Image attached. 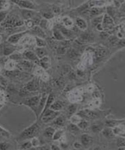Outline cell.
<instances>
[{"instance_id": "cell-1", "label": "cell", "mask_w": 125, "mask_h": 150, "mask_svg": "<svg viewBox=\"0 0 125 150\" xmlns=\"http://www.w3.org/2000/svg\"><path fill=\"white\" fill-rule=\"evenodd\" d=\"M24 24V21L19 16L14 13H10L8 14L4 21L0 25L5 28H13L22 26Z\"/></svg>"}, {"instance_id": "cell-2", "label": "cell", "mask_w": 125, "mask_h": 150, "mask_svg": "<svg viewBox=\"0 0 125 150\" xmlns=\"http://www.w3.org/2000/svg\"><path fill=\"white\" fill-rule=\"evenodd\" d=\"M38 129V127L36 125H33L28 128L19 135L18 137V140H24L33 137L36 134Z\"/></svg>"}, {"instance_id": "cell-3", "label": "cell", "mask_w": 125, "mask_h": 150, "mask_svg": "<svg viewBox=\"0 0 125 150\" xmlns=\"http://www.w3.org/2000/svg\"><path fill=\"white\" fill-rule=\"evenodd\" d=\"M9 1V0H8ZM13 3H15L22 9H26L33 10L35 7L32 2L28 0H9Z\"/></svg>"}, {"instance_id": "cell-4", "label": "cell", "mask_w": 125, "mask_h": 150, "mask_svg": "<svg viewBox=\"0 0 125 150\" xmlns=\"http://www.w3.org/2000/svg\"><path fill=\"white\" fill-rule=\"evenodd\" d=\"M28 33L27 31L20 32V33H15L9 36L7 39V42L12 44H18L21 38L25 35Z\"/></svg>"}, {"instance_id": "cell-5", "label": "cell", "mask_w": 125, "mask_h": 150, "mask_svg": "<svg viewBox=\"0 0 125 150\" xmlns=\"http://www.w3.org/2000/svg\"><path fill=\"white\" fill-rule=\"evenodd\" d=\"M17 47L14 44H10L7 42V43L3 44V55L9 56L17 50Z\"/></svg>"}, {"instance_id": "cell-6", "label": "cell", "mask_w": 125, "mask_h": 150, "mask_svg": "<svg viewBox=\"0 0 125 150\" xmlns=\"http://www.w3.org/2000/svg\"><path fill=\"white\" fill-rule=\"evenodd\" d=\"M21 13L23 19L24 20L31 19L34 17L35 15V12L32 11V10L23 9L21 10Z\"/></svg>"}, {"instance_id": "cell-7", "label": "cell", "mask_w": 125, "mask_h": 150, "mask_svg": "<svg viewBox=\"0 0 125 150\" xmlns=\"http://www.w3.org/2000/svg\"><path fill=\"white\" fill-rule=\"evenodd\" d=\"M34 43H36L35 39L30 36L25 35L21 38L18 44L22 45L26 44H33Z\"/></svg>"}, {"instance_id": "cell-8", "label": "cell", "mask_w": 125, "mask_h": 150, "mask_svg": "<svg viewBox=\"0 0 125 150\" xmlns=\"http://www.w3.org/2000/svg\"><path fill=\"white\" fill-rule=\"evenodd\" d=\"M31 32L40 38H45L46 36L45 33L38 26L33 27L30 30Z\"/></svg>"}, {"instance_id": "cell-9", "label": "cell", "mask_w": 125, "mask_h": 150, "mask_svg": "<svg viewBox=\"0 0 125 150\" xmlns=\"http://www.w3.org/2000/svg\"><path fill=\"white\" fill-rule=\"evenodd\" d=\"M16 66V61L12 59H9L5 63V68L7 71H11L14 70Z\"/></svg>"}, {"instance_id": "cell-10", "label": "cell", "mask_w": 125, "mask_h": 150, "mask_svg": "<svg viewBox=\"0 0 125 150\" xmlns=\"http://www.w3.org/2000/svg\"><path fill=\"white\" fill-rule=\"evenodd\" d=\"M57 115L56 113L51 110H48L45 112L43 117V121L44 122H47L54 118Z\"/></svg>"}, {"instance_id": "cell-11", "label": "cell", "mask_w": 125, "mask_h": 150, "mask_svg": "<svg viewBox=\"0 0 125 150\" xmlns=\"http://www.w3.org/2000/svg\"><path fill=\"white\" fill-rule=\"evenodd\" d=\"M39 98L38 97H34L27 100L25 101L24 103L30 107H34L37 106Z\"/></svg>"}, {"instance_id": "cell-12", "label": "cell", "mask_w": 125, "mask_h": 150, "mask_svg": "<svg viewBox=\"0 0 125 150\" xmlns=\"http://www.w3.org/2000/svg\"><path fill=\"white\" fill-rule=\"evenodd\" d=\"M10 7L8 0H0V12L8 11Z\"/></svg>"}, {"instance_id": "cell-13", "label": "cell", "mask_w": 125, "mask_h": 150, "mask_svg": "<svg viewBox=\"0 0 125 150\" xmlns=\"http://www.w3.org/2000/svg\"><path fill=\"white\" fill-rule=\"evenodd\" d=\"M18 66L24 69H27L30 68L31 64L30 62L28 60H18L17 63Z\"/></svg>"}, {"instance_id": "cell-14", "label": "cell", "mask_w": 125, "mask_h": 150, "mask_svg": "<svg viewBox=\"0 0 125 150\" xmlns=\"http://www.w3.org/2000/svg\"><path fill=\"white\" fill-rule=\"evenodd\" d=\"M76 24L78 27L82 30H85L87 28L86 22L82 18H77Z\"/></svg>"}, {"instance_id": "cell-15", "label": "cell", "mask_w": 125, "mask_h": 150, "mask_svg": "<svg viewBox=\"0 0 125 150\" xmlns=\"http://www.w3.org/2000/svg\"><path fill=\"white\" fill-rule=\"evenodd\" d=\"M82 143L84 145L87 146L89 145L92 142V138L89 135L84 134L81 138Z\"/></svg>"}, {"instance_id": "cell-16", "label": "cell", "mask_w": 125, "mask_h": 150, "mask_svg": "<svg viewBox=\"0 0 125 150\" xmlns=\"http://www.w3.org/2000/svg\"><path fill=\"white\" fill-rule=\"evenodd\" d=\"M36 52L37 56L39 58H42L45 57L47 54V51L43 48H39L38 47L36 50Z\"/></svg>"}, {"instance_id": "cell-17", "label": "cell", "mask_w": 125, "mask_h": 150, "mask_svg": "<svg viewBox=\"0 0 125 150\" xmlns=\"http://www.w3.org/2000/svg\"><path fill=\"white\" fill-rule=\"evenodd\" d=\"M64 25L67 28H71L73 26V22L72 20L68 17H64L62 19Z\"/></svg>"}, {"instance_id": "cell-18", "label": "cell", "mask_w": 125, "mask_h": 150, "mask_svg": "<svg viewBox=\"0 0 125 150\" xmlns=\"http://www.w3.org/2000/svg\"><path fill=\"white\" fill-rule=\"evenodd\" d=\"M25 56L28 59L32 60H35L38 59L37 56L32 51H27L25 53Z\"/></svg>"}, {"instance_id": "cell-19", "label": "cell", "mask_w": 125, "mask_h": 150, "mask_svg": "<svg viewBox=\"0 0 125 150\" xmlns=\"http://www.w3.org/2000/svg\"><path fill=\"white\" fill-rule=\"evenodd\" d=\"M9 58V59H12L14 60H20L21 58H22V56H21L20 53L18 52H15L12 53L10 55L8 56Z\"/></svg>"}, {"instance_id": "cell-20", "label": "cell", "mask_w": 125, "mask_h": 150, "mask_svg": "<svg viewBox=\"0 0 125 150\" xmlns=\"http://www.w3.org/2000/svg\"><path fill=\"white\" fill-rule=\"evenodd\" d=\"M36 43L37 44V46L39 48H44L46 45V43L45 41L41 39V38L36 37Z\"/></svg>"}, {"instance_id": "cell-21", "label": "cell", "mask_w": 125, "mask_h": 150, "mask_svg": "<svg viewBox=\"0 0 125 150\" xmlns=\"http://www.w3.org/2000/svg\"><path fill=\"white\" fill-rule=\"evenodd\" d=\"M8 14V11L0 12V24L4 21Z\"/></svg>"}, {"instance_id": "cell-22", "label": "cell", "mask_w": 125, "mask_h": 150, "mask_svg": "<svg viewBox=\"0 0 125 150\" xmlns=\"http://www.w3.org/2000/svg\"><path fill=\"white\" fill-rule=\"evenodd\" d=\"M82 115L85 117L89 118H93L95 117V116H96L94 113L87 111H84V112L82 113Z\"/></svg>"}, {"instance_id": "cell-23", "label": "cell", "mask_w": 125, "mask_h": 150, "mask_svg": "<svg viewBox=\"0 0 125 150\" xmlns=\"http://www.w3.org/2000/svg\"><path fill=\"white\" fill-rule=\"evenodd\" d=\"M54 130L51 128L46 129L45 131V134L48 137H51L54 133Z\"/></svg>"}, {"instance_id": "cell-24", "label": "cell", "mask_w": 125, "mask_h": 150, "mask_svg": "<svg viewBox=\"0 0 125 150\" xmlns=\"http://www.w3.org/2000/svg\"><path fill=\"white\" fill-rule=\"evenodd\" d=\"M71 121L73 123L79 124L81 122V118L77 116H73L72 117Z\"/></svg>"}, {"instance_id": "cell-25", "label": "cell", "mask_w": 125, "mask_h": 150, "mask_svg": "<svg viewBox=\"0 0 125 150\" xmlns=\"http://www.w3.org/2000/svg\"><path fill=\"white\" fill-rule=\"evenodd\" d=\"M36 75H42L44 73V69L41 67H37L35 69L34 71Z\"/></svg>"}, {"instance_id": "cell-26", "label": "cell", "mask_w": 125, "mask_h": 150, "mask_svg": "<svg viewBox=\"0 0 125 150\" xmlns=\"http://www.w3.org/2000/svg\"><path fill=\"white\" fill-rule=\"evenodd\" d=\"M9 145L7 142L0 143V150H7L9 147Z\"/></svg>"}, {"instance_id": "cell-27", "label": "cell", "mask_w": 125, "mask_h": 150, "mask_svg": "<svg viewBox=\"0 0 125 150\" xmlns=\"http://www.w3.org/2000/svg\"><path fill=\"white\" fill-rule=\"evenodd\" d=\"M61 108V106L60 104L58 102H55L52 105L51 109L55 110H60Z\"/></svg>"}, {"instance_id": "cell-28", "label": "cell", "mask_w": 125, "mask_h": 150, "mask_svg": "<svg viewBox=\"0 0 125 150\" xmlns=\"http://www.w3.org/2000/svg\"><path fill=\"white\" fill-rule=\"evenodd\" d=\"M103 134L105 136H107V137H111L113 136L112 131L109 129L104 130Z\"/></svg>"}, {"instance_id": "cell-29", "label": "cell", "mask_w": 125, "mask_h": 150, "mask_svg": "<svg viewBox=\"0 0 125 150\" xmlns=\"http://www.w3.org/2000/svg\"><path fill=\"white\" fill-rule=\"evenodd\" d=\"M35 88V85H34V83L32 82H29L27 85V88L28 89V90H30V91L34 90Z\"/></svg>"}, {"instance_id": "cell-30", "label": "cell", "mask_w": 125, "mask_h": 150, "mask_svg": "<svg viewBox=\"0 0 125 150\" xmlns=\"http://www.w3.org/2000/svg\"><path fill=\"white\" fill-rule=\"evenodd\" d=\"M78 126L81 128L83 129L86 127L87 126V124L85 121H82V122H80L78 124Z\"/></svg>"}, {"instance_id": "cell-31", "label": "cell", "mask_w": 125, "mask_h": 150, "mask_svg": "<svg viewBox=\"0 0 125 150\" xmlns=\"http://www.w3.org/2000/svg\"><path fill=\"white\" fill-rule=\"evenodd\" d=\"M32 144L33 146L35 147L39 145V141L36 138H33L32 140Z\"/></svg>"}, {"instance_id": "cell-32", "label": "cell", "mask_w": 125, "mask_h": 150, "mask_svg": "<svg viewBox=\"0 0 125 150\" xmlns=\"http://www.w3.org/2000/svg\"><path fill=\"white\" fill-rule=\"evenodd\" d=\"M93 130L95 132H97L101 130V126L99 125H96L93 126Z\"/></svg>"}, {"instance_id": "cell-33", "label": "cell", "mask_w": 125, "mask_h": 150, "mask_svg": "<svg viewBox=\"0 0 125 150\" xmlns=\"http://www.w3.org/2000/svg\"><path fill=\"white\" fill-rule=\"evenodd\" d=\"M70 130L73 132H76V131H78L79 130L78 128L76 126L73 125H71L70 126Z\"/></svg>"}, {"instance_id": "cell-34", "label": "cell", "mask_w": 125, "mask_h": 150, "mask_svg": "<svg viewBox=\"0 0 125 150\" xmlns=\"http://www.w3.org/2000/svg\"><path fill=\"white\" fill-rule=\"evenodd\" d=\"M31 145V144L30 142L26 143L23 144V145H22V147L23 149H27V148H28V147H30Z\"/></svg>"}, {"instance_id": "cell-35", "label": "cell", "mask_w": 125, "mask_h": 150, "mask_svg": "<svg viewBox=\"0 0 125 150\" xmlns=\"http://www.w3.org/2000/svg\"><path fill=\"white\" fill-rule=\"evenodd\" d=\"M61 131H58L56 134L54 135V139L57 140L60 138L61 135Z\"/></svg>"}, {"instance_id": "cell-36", "label": "cell", "mask_w": 125, "mask_h": 150, "mask_svg": "<svg viewBox=\"0 0 125 150\" xmlns=\"http://www.w3.org/2000/svg\"><path fill=\"white\" fill-rule=\"evenodd\" d=\"M54 35L58 39H62V37L61 35L58 32H55V33H54Z\"/></svg>"}, {"instance_id": "cell-37", "label": "cell", "mask_w": 125, "mask_h": 150, "mask_svg": "<svg viewBox=\"0 0 125 150\" xmlns=\"http://www.w3.org/2000/svg\"><path fill=\"white\" fill-rule=\"evenodd\" d=\"M42 78L43 79V80H48V78H49V76H48V74L46 73H44V74L42 75Z\"/></svg>"}, {"instance_id": "cell-38", "label": "cell", "mask_w": 125, "mask_h": 150, "mask_svg": "<svg viewBox=\"0 0 125 150\" xmlns=\"http://www.w3.org/2000/svg\"><path fill=\"white\" fill-rule=\"evenodd\" d=\"M56 123L57 124L59 125L62 124L63 123L62 119L61 118H58L57 119Z\"/></svg>"}, {"instance_id": "cell-39", "label": "cell", "mask_w": 125, "mask_h": 150, "mask_svg": "<svg viewBox=\"0 0 125 150\" xmlns=\"http://www.w3.org/2000/svg\"><path fill=\"white\" fill-rule=\"evenodd\" d=\"M2 43L0 44V57L3 55V44Z\"/></svg>"}, {"instance_id": "cell-40", "label": "cell", "mask_w": 125, "mask_h": 150, "mask_svg": "<svg viewBox=\"0 0 125 150\" xmlns=\"http://www.w3.org/2000/svg\"><path fill=\"white\" fill-rule=\"evenodd\" d=\"M2 34H0V44L2 43V41H3V39H4L3 36L2 35Z\"/></svg>"}, {"instance_id": "cell-41", "label": "cell", "mask_w": 125, "mask_h": 150, "mask_svg": "<svg viewBox=\"0 0 125 150\" xmlns=\"http://www.w3.org/2000/svg\"><path fill=\"white\" fill-rule=\"evenodd\" d=\"M77 143H75V145H75V147H80V146H81V145H80V144H79L78 143H77Z\"/></svg>"}, {"instance_id": "cell-42", "label": "cell", "mask_w": 125, "mask_h": 150, "mask_svg": "<svg viewBox=\"0 0 125 150\" xmlns=\"http://www.w3.org/2000/svg\"><path fill=\"white\" fill-rule=\"evenodd\" d=\"M1 95H2V92H1V90H0V96H1Z\"/></svg>"}, {"instance_id": "cell-43", "label": "cell", "mask_w": 125, "mask_h": 150, "mask_svg": "<svg viewBox=\"0 0 125 150\" xmlns=\"http://www.w3.org/2000/svg\"><path fill=\"white\" fill-rule=\"evenodd\" d=\"M2 105H1V104H0V108H1V107H2Z\"/></svg>"}]
</instances>
